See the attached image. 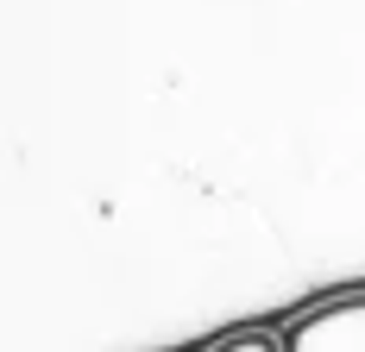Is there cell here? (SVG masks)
<instances>
[{
  "instance_id": "6da1fadb",
  "label": "cell",
  "mask_w": 365,
  "mask_h": 352,
  "mask_svg": "<svg viewBox=\"0 0 365 352\" xmlns=\"http://www.w3.org/2000/svg\"><path fill=\"white\" fill-rule=\"evenodd\" d=\"M284 352H365V289L302 309L284 327Z\"/></svg>"
},
{
  "instance_id": "7a4b0ae2",
  "label": "cell",
  "mask_w": 365,
  "mask_h": 352,
  "mask_svg": "<svg viewBox=\"0 0 365 352\" xmlns=\"http://www.w3.org/2000/svg\"><path fill=\"white\" fill-rule=\"evenodd\" d=\"M208 352H284V333H271V327H233Z\"/></svg>"
}]
</instances>
